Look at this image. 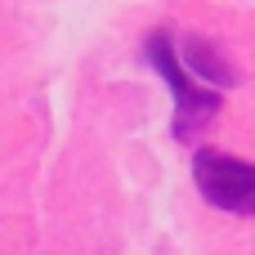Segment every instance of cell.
Here are the masks:
<instances>
[{
	"instance_id": "6da1fadb",
	"label": "cell",
	"mask_w": 255,
	"mask_h": 255,
	"mask_svg": "<svg viewBox=\"0 0 255 255\" xmlns=\"http://www.w3.org/2000/svg\"><path fill=\"white\" fill-rule=\"evenodd\" d=\"M143 54H148V63L161 72V81H166L170 94H175V117H170L175 143H193V139L220 117V90L197 85V81L188 76V67H184V58H179L170 31H152V36L143 40Z\"/></svg>"
},
{
	"instance_id": "7a4b0ae2",
	"label": "cell",
	"mask_w": 255,
	"mask_h": 255,
	"mask_svg": "<svg viewBox=\"0 0 255 255\" xmlns=\"http://www.w3.org/2000/svg\"><path fill=\"white\" fill-rule=\"evenodd\" d=\"M193 184L215 211L255 220V161H242L220 148H202L193 157Z\"/></svg>"
},
{
	"instance_id": "3957f363",
	"label": "cell",
	"mask_w": 255,
	"mask_h": 255,
	"mask_svg": "<svg viewBox=\"0 0 255 255\" xmlns=\"http://www.w3.org/2000/svg\"><path fill=\"white\" fill-rule=\"evenodd\" d=\"M175 49H179L184 67L197 72L211 90H220V85H238V67L224 58L220 45H211V40H202V36H175Z\"/></svg>"
}]
</instances>
